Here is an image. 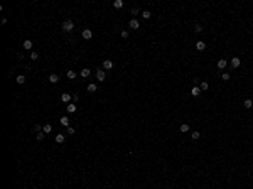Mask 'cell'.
Masks as SVG:
<instances>
[{"mask_svg": "<svg viewBox=\"0 0 253 189\" xmlns=\"http://www.w3.org/2000/svg\"><path fill=\"white\" fill-rule=\"evenodd\" d=\"M89 74H91V69H89V68H83L81 69V76H83V78H88Z\"/></svg>", "mask_w": 253, "mask_h": 189, "instance_id": "14", "label": "cell"}, {"mask_svg": "<svg viewBox=\"0 0 253 189\" xmlns=\"http://www.w3.org/2000/svg\"><path fill=\"white\" fill-rule=\"evenodd\" d=\"M179 130H181L182 133H187V132H189V123H182V125H181V128H179Z\"/></svg>", "mask_w": 253, "mask_h": 189, "instance_id": "17", "label": "cell"}, {"mask_svg": "<svg viewBox=\"0 0 253 189\" xmlns=\"http://www.w3.org/2000/svg\"><path fill=\"white\" fill-rule=\"evenodd\" d=\"M93 37V32H91V29H85V31H83V39H91Z\"/></svg>", "mask_w": 253, "mask_h": 189, "instance_id": "4", "label": "cell"}, {"mask_svg": "<svg viewBox=\"0 0 253 189\" xmlns=\"http://www.w3.org/2000/svg\"><path fill=\"white\" fill-rule=\"evenodd\" d=\"M96 79L98 81H105V69H98L96 71Z\"/></svg>", "mask_w": 253, "mask_h": 189, "instance_id": "6", "label": "cell"}, {"mask_svg": "<svg viewBox=\"0 0 253 189\" xmlns=\"http://www.w3.org/2000/svg\"><path fill=\"white\" fill-rule=\"evenodd\" d=\"M17 59H19V61H22V59H24V54L19 52V54H17Z\"/></svg>", "mask_w": 253, "mask_h": 189, "instance_id": "35", "label": "cell"}, {"mask_svg": "<svg viewBox=\"0 0 253 189\" xmlns=\"http://www.w3.org/2000/svg\"><path fill=\"white\" fill-rule=\"evenodd\" d=\"M231 66H233V68H240V57H233V59H231Z\"/></svg>", "mask_w": 253, "mask_h": 189, "instance_id": "16", "label": "cell"}, {"mask_svg": "<svg viewBox=\"0 0 253 189\" xmlns=\"http://www.w3.org/2000/svg\"><path fill=\"white\" fill-rule=\"evenodd\" d=\"M66 76H68V78H69V79H74V78H76V73H74V71H73V69H69V71H68V73H66Z\"/></svg>", "mask_w": 253, "mask_h": 189, "instance_id": "22", "label": "cell"}, {"mask_svg": "<svg viewBox=\"0 0 253 189\" xmlns=\"http://www.w3.org/2000/svg\"><path fill=\"white\" fill-rule=\"evenodd\" d=\"M103 68H105V71L111 69V68H113V61H111V59H105L103 61Z\"/></svg>", "mask_w": 253, "mask_h": 189, "instance_id": "3", "label": "cell"}, {"mask_svg": "<svg viewBox=\"0 0 253 189\" xmlns=\"http://www.w3.org/2000/svg\"><path fill=\"white\" fill-rule=\"evenodd\" d=\"M71 100H73V96L69 93H63V95H61V101H63V103H71Z\"/></svg>", "mask_w": 253, "mask_h": 189, "instance_id": "2", "label": "cell"}, {"mask_svg": "<svg viewBox=\"0 0 253 189\" xmlns=\"http://www.w3.org/2000/svg\"><path fill=\"white\" fill-rule=\"evenodd\" d=\"M194 31H196V32H197V34H199V32H203V27H201V25H199V24H197V25H196V27H194Z\"/></svg>", "mask_w": 253, "mask_h": 189, "instance_id": "33", "label": "cell"}, {"mask_svg": "<svg viewBox=\"0 0 253 189\" xmlns=\"http://www.w3.org/2000/svg\"><path fill=\"white\" fill-rule=\"evenodd\" d=\"M191 93H193V96H199V95H201V89L197 88V86H194V88H193V91H191Z\"/></svg>", "mask_w": 253, "mask_h": 189, "instance_id": "21", "label": "cell"}, {"mask_svg": "<svg viewBox=\"0 0 253 189\" xmlns=\"http://www.w3.org/2000/svg\"><path fill=\"white\" fill-rule=\"evenodd\" d=\"M137 14H139V9L133 7V9H132V15H137Z\"/></svg>", "mask_w": 253, "mask_h": 189, "instance_id": "34", "label": "cell"}, {"mask_svg": "<svg viewBox=\"0 0 253 189\" xmlns=\"http://www.w3.org/2000/svg\"><path fill=\"white\" fill-rule=\"evenodd\" d=\"M36 137H37V140H44V139H46V133H44V132H39Z\"/></svg>", "mask_w": 253, "mask_h": 189, "instance_id": "28", "label": "cell"}, {"mask_svg": "<svg viewBox=\"0 0 253 189\" xmlns=\"http://www.w3.org/2000/svg\"><path fill=\"white\" fill-rule=\"evenodd\" d=\"M130 27H132L133 29V31H137V29H139L140 27V24H139V20H137V19H132V20H130Z\"/></svg>", "mask_w": 253, "mask_h": 189, "instance_id": "8", "label": "cell"}, {"mask_svg": "<svg viewBox=\"0 0 253 189\" xmlns=\"http://www.w3.org/2000/svg\"><path fill=\"white\" fill-rule=\"evenodd\" d=\"M59 123L63 125V127H66V128H68V127H69V118H68V117H61V118H59Z\"/></svg>", "mask_w": 253, "mask_h": 189, "instance_id": "7", "label": "cell"}, {"mask_svg": "<svg viewBox=\"0 0 253 189\" xmlns=\"http://www.w3.org/2000/svg\"><path fill=\"white\" fill-rule=\"evenodd\" d=\"M42 132H44V133H51V132H52V125H51V123L42 125Z\"/></svg>", "mask_w": 253, "mask_h": 189, "instance_id": "9", "label": "cell"}, {"mask_svg": "<svg viewBox=\"0 0 253 189\" xmlns=\"http://www.w3.org/2000/svg\"><path fill=\"white\" fill-rule=\"evenodd\" d=\"M49 81L51 83H57V81H59V74H56V73L49 74Z\"/></svg>", "mask_w": 253, "mask_h": 189, "instance_id": "15", "label": "cell"}, {"mask_svg": "<svg viewBox=\"0 0 253 189\" xmlns=\"http://www.w3.org/2000/svg\"><path fill=\"white\" fill-rule=\"evenodd\" d=\"M96 89H98V85H96V83H89V85H88V91H89V93H95Z\"/></svg>", "mask_w": 253, "mask_h": 189, "instance_id": "13", "label": "cell"}, {"mask_svg": "<svg viewBox=\"0 0 253 189\" xmlns=\"http://www.w3.org/2000/svg\"><path fill=\"white\" fill-rule=\"evenodd\" d=\"M243 107L245 108H253V101L251 100H245L243 101Z\"/></svg>", "mask_w": 253, "mask_h": 189, "instance_id": "19", "label": "cell"}, {"mask_svg": "<svg viewBox=\"0 0 253 189\" xmlns=\"http://www.w3.org/2000/svg\"><path fill=\"white\" fill-rule=\"evenodd\" d=\"M24 49H32V41H24Z\"/></svg>", "mask_w": 253, "mask_h": 189, "instance_id": "20", "label": "cell"}, {"mask_svg": "<svg viewBox=\"0 0 253 189\" xmlns=\"http://www.w3.org/2000/svg\"><path fill=\"white\" fill-rule=\"evenodd\" d=\"M196 49L199 51V52L204 51V49H206V42H204V41H197V42H196Z\"/></svg>", "mask_w": 253, "mask_h": 189, "instance_id": "5", "label": "cell"}, {"mask_svg": "<svg viewBox=\"0 0 253 189\" xmlns=\"http://www.w3.org/2000/svg\"><path fill=\"white\" fill-rule=\"evenodd\" d=\"M17 83L19 85H25V76H17Z\"/></svg>", "mask_w": 253, "mask_h": 189, "instance_id": "24", "label": "cell"}, {"mask_svg": "<svg viewBox=\"0 0 253 189\" xmlns=\"http://www.w3.org/2000/svg\"><path fill=\"white\" fill-rule=\"evenodd\" d=\"M140 15H142L143 19H150V15H152V14H150L149 10H143V12H142V14H140Z\"/></svg>", "mask_w": 253, "mask_h": 189, "instance_id": "26", "label": "cell"}, {"mask_svg": "<svg viewBox=\"0 0 253 189\" xmlns=\"http://www.w3.org/2000/svg\"><path fill=\"white\" fill-rule=\"evenodd\" d=\"M30 59H32V61H37V59H39V54H37L36 51H34V52H30Z\"/></svg>", "mask_w": 253, "mask_h": 189, "instance_id": "27", "label": "cell"}, {"mask_svg": "<svg viewBox=\"0 0 253 189\" xmlns=\"http://www.w3.org/2000/svg\"><path fill=\"white\" fill-rule=\"evenodd\" d=\"M121 37H123V39H127V37H128V31H121V34H120Z\"/></svg>", "mask_w": 253, "mask_h": 189, "instance_id": "32", "label": "cell"}, {"mask_svg": "<svg viewBox=\"0 0 253 189\" xmlns=\"http://www.w3.org/2000/svg\"><path fill=\"white\" fill-rule=\"evenodd\" d=\"M221 78H223V81H229V78H231V76H229L228 73H223V76H221Z\"/></svg>", "mask_w": 253, "mask_h": 189, "instance_id": "30", "label": "cell"}, {"mask_svg": "<svg viewBox=\"0 0 253 189\" xmlns=\"http://www.w3.org/2000/svg\"><path fill=\"white\" fill-rule=\"evenodd\" d=\"M66 133H68V135H73V133H74V128H73V127H68V128H66Z\"/></svg>", "mask_w": 253, "mask_h": 189, "instance_id": "31", "label": "cell"}, {"mask_svg": "<svg viewBox=\"0 0 253 189\" xmlns=\"http://www.w3.org/2000/svg\"><path fill=\"white\" fill-rule=\"evenodd\" d=\"M199 132H193V133H191V139H193V140H199Z\"/></svg>", "mask_w": 253, "mask_h": 189, "instance_id": "25", "label": "cell"}, {"mask_svg": "<svg viewBox=\"0 0 253 189\" xmlns=\"http://www.w3.org/2000/svg\"><path fill=\"white\" fill-rule=\"evenodd\" d=\"M218 69H221V71L226 69V59H219V61H218Z\"/></svg>", "mask_w": 253, "mask_h": 189, "instance_id": "12", "label": "cell"}, {"mask_svg": "<svg viewBox=\"0 0 253 189\" xmlns=\"http://www.w3.org/2000/svg\"><path fill=\"white\" fill-rule=\"evenodd\" d=\"M113 7L115 9H121V7H123V0H115V2H113Z\"/></svg>", "mask_w": 253, "mask_h": 189, "instance_id": "18", "label": "cell"}, {"mask_svg": "<svg viewBox=\"0 0 253 189\" xmlns=\"http://www.w3.org/2000/svg\"><path fill=\"white\" fill-rule=\"evenodd\" d=\"M34 132H36V133L42 132V127H41V125H34Z\"/></svg>", "mask_w": 253, "mask_h": 189, "instance_id": "29", "label": "cell"}, {"mask_svg": "<svg viewBox=\"0 0 253 189\" xmlns=\"http://www.w3.org/2000/svg\"><path fill=\"white\" fill-rule=\"evenodd\" d=\"M199 86H201V91H206V89L209 88V85H208L206 81H201V85H199Z\"/></svg>", "mask_w": 253, "mask_h": 189, "instance_id": "23", "label": "cell"}, {"mask_svg": "<svg viewBox=\"0 0 253 189\" xmlns=\"http://www.w3.org/2000/svg\"><path fill=\"white\" fill-rule=\"evenodd\" d=\"M64 140H66V135H64V133H57V135H56V142H57V143H64Z\"/></svg>", "mask_w": 253, "mask_h": 189, "instance_id": "10", "label": "cell"}, {"mask_svg": "<svg viewBox=\"0 0 253 189\" xmlns=\"http://www.w3.org/2000/svg\"><path fill=\"white\" fill-rule=\"evenodd\" d=\"M63 29H64L66 32H71L73 29H74V24H73V20H64V22H63Z\"/></svg>", "mask_w": 253, "mask_h": 189, "instance_id": "1", "label": "cell"}, {"mask_svg": "<svg viewBox=\"0 0 253 189\" xmlns=\"http://www.w3.org/2000/svg\"><path fill=\"white\" fill-rule=\"evenodd\" d=\"M66 110H68V113H74V111L78 110V107H76L74 103H68V108H66Z\"/></svg>", "mask_w": 253, "mask_h": 189, "instance_id": "11", "label": "cell"}]
</instances>
